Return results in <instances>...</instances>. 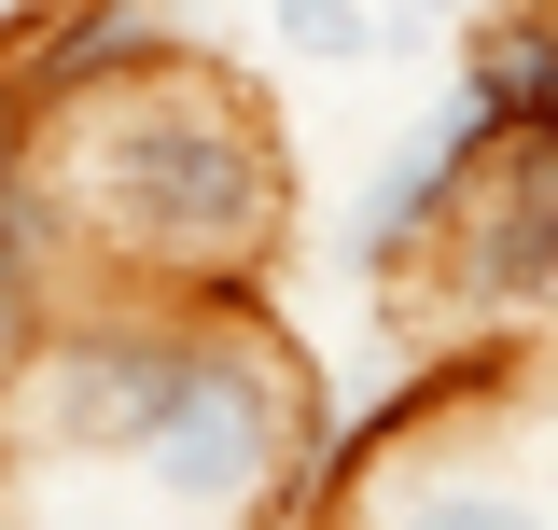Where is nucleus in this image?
Listing matches in <instances>:
<instances>
[{
    "label": "nucleus",
    "instance_id": "obj_11",
    "mask_svg": "<svg viewBox=\"0 0 558 530\" xmlns=\"http://www.w3.org/2000/svg\"><path fill=\"white\" fill-rule=\"evenodd\" d=\"M517 419L545 433V461H558V363H517Z\"/></svg>",
    "mask_w": 558,
    "mask_h": 530
},
{
    "label": "nucleus",
    "instance_id": "obj_2",
    "mask_svg": "<svg viewBox=\"0 0 558 530\" xmlns=\"http://www.w3.org/2000/svg\"><path fill=\"white\" fill-rule=\"evenodd\" d=\"M307 530H558V461L517 419V363L405 377V433L336 474Z\"/></svg>",
    "mask_w": 558,
    "mask_h": 530
},
{
    "label": "nucleus",
    "instance_id": "obj_4",
    "mask_svg": "<svg viewBox=\"0 0 558 530\" xmlns=\"http://www.w3.org/2000/svg\"><path fill=\"white\" fill-rule=\"evenodd\" d=\"M488 182V140H475V112H418L405 140H377V168L349 182V209H336V265L349 279H377L391 293V265H433V238H447V209Z\"/></svg>",
    "mask_w": 558,
    "mask_h": 530
},
{
    "label": "nucleus",
    "instance_id": "obj_5",
    "mask_svg": "<svg viewBox=\"0 0 558 530\" xmlns=\"http://www.w3.org/2000/svg\"><path fill=\"white\" fill-rule=\"evenodd\" d=\"M168 57H182V14L168 0H57V14H28L0 43V84L57 127V112H84V98H112V84H140Z\"/></svg>",
    "mask_w": 558,
    "mask_h": 530
},
{
    "label": "nucleus",
    "instance_id": "obj_1",
    "mask_svg": "<svg viewBox=\"0 0 558 530\" xmlns=\"http://www.w3.org/2000/svg\"><path fill=\"white\" fill-rule=\"evenodd\" d=\"M43 196H57L70 279H98V293H209V279H252L279 252L293 154H279L266 98L182 43L168 70H140V84L43 127Z\"/></svg>",
    "mask_w": 558,
    "mask_h": 530
},
{
    "label": "nucleus",
    "instance_id": "obj_10",
    "mask_svg": "<svg viewBox=\"0 0 558 530\" xmlns=\"http://www.w3.org/2000/svg\"><path fill=\"white\" fill-rule=\"evenodd\" d=\"M461 14H488V0H377V28H391V57H405L418 28H461Z\"/></svg>",
    "mask_w": 558,
    "mask_h": 530
},
{
    "label": "nucleus",
    "instance_id": "obj_6",
    "mask_svg": "<svg viewBox=\"0 0 558 530\" xmlns=\"http://www.w3.org/2000/svg\"><path fill=\"white\" fill-rule=\"evenodd\" d=\"M447 112H475V140H558V0H502L461 14V70H447Z\"/></svg>",
    "mask_w": 558,
    "mask_h": 530
},
{
    "label": "nucleus",
    "instance_id": "obj_7",
    "mask_svg": "<svg viewBox=\"0 0 558 530\" xmlns=\"http://www.w3.org/2000/svg\"><path fill=\"white\" fill-rule=\"evenodd\" d=\"M0 279L70 293V238H57V196H43V112L14 84H0Z\"/></svg>",
    "mask_w": 558,
    "mask_h": 530
},
{
    "label": "nucleus",
    "instance_id": "obj_9",
    "mask_svg": "<svg viewBox=\"0 0 558 530\" xmlns=\"http://www.w3.org/2000/svg\"><path fill=\"white\" fill-rule=\"evenodd\" d=\"M43 322H57V293H28V279H0V392L28 377V349H43Z\"/></svg>",
    "mask_w": 558,
    "mask_h": 530
},
{
    "label": "nucleus",
    "instance_id": "obj_8",
    "mask_svg": "<svg viewBox=\"0 0 558 530\" xmlns=\"http://www.w3.org/2000/svg\"><path fill=\"white\" fill-rule=\"evenodd\" d=\"M266 43L293 70H377V57H391L377 0H266Z\"/></svg>",
    "mask_w": 558,
    "mask_h": 530
},
{
    "label": "nucleus",
    "instance_id": "obj_3",
    "mask_svg": "<svg viewBox=\"0 0 558 530\" xmlns=\"http://www.w3.org/2000/svg\"><path fill=\"white\" fill-rule=\"evenodd\" d=\"M433 293L461 335H558V182L488 168L433 238Z\"/></svg>",
    "mask_w": 558,
    "mask_h": 530
}]
</instances>
